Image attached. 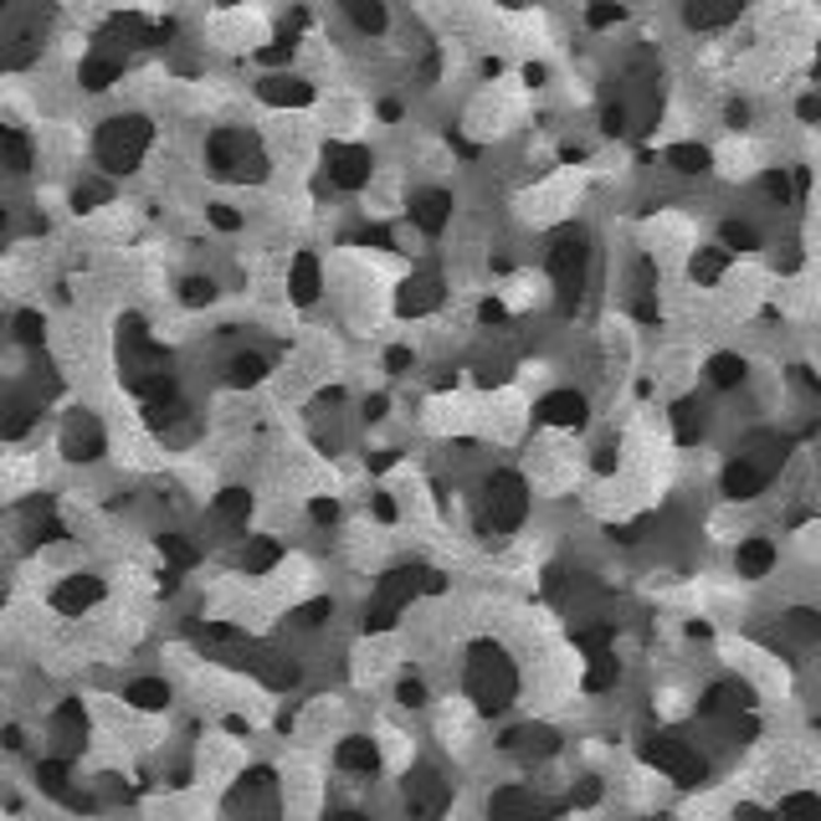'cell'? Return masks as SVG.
<instances>
[{"label":"cell","mask_w":821,"mask_h":821,"mask_svg":"<svg viewBox=\"0 0 821 821\" xmlns=\"http://www.w3.org/2000/svg\"><path fill=\"white\" fill-rule=\"evenodd\" d=\"M708 386L714 390H735V386H744V360L739 354H708Z\"/></svg>","instance_id":"cell-26"},{"label":"cell","mask_w":821,"mask_h":821,"mask_svg":"<svg viewBox=\"0 0 821 821\" xmlns=\"http://www.w3.org/2000/svg\"><path fill=\"white\" fill-rule=\"evenodd\" d=\"M386 365H390V370H406V365H411V350H390Z\"/></svg>","instance_id":"cell-44"},{"label":"cell","mask_w":821,"mask_h":821,"mask_svg":"<svg viewBox=\"0 0 821 821\" xmlns=\"http://www.w3.org/2000/svg\"><path fill=\"white\" fill-rule=\"evenodd\" d=\"M262 375H268V354H236L232 365H226V380H232V386H257V380H262Z\"/></svg>","instance_id":"cell-31"},{"label":"cell","mask_w":821,"mask_h":821,"mask_svg":"<svg viewBox=\"0 0 821 821\" xmlns=\"http://www.w3.org/2000/svg\"><path fill=\"white\" fill-rule=\"evenodd\" d=\"M288 293H293V303H314L324 293V272H319V257H314V251H298V257H293Z\"/></svg>","instance_id":"cell-17"},{"label":"cell","mask_w":821,"mask_h":821,"mask_svg":"<svg viewBox=\"0 0 821 821\" xmlns=\"http://www.w3.org/2000/svg\"><path fill=\"white\" fill-rule=\"evenodd\" d=\"M324 617H329V601H308L293 611V626H324Z\"/></svg>","instance_id":"cell-38"},{"label":"cell","mask_w":821,"mask_h":821,"mask_svg":"<svg viewBox=\"0 0 821 821\" xmlns=\"http://www.w3.org/2000/svg\"><path fill=\"white\" fill-rule=\"evenodd\" d=\"M11 335L21 339V344H42V339H47V324H42V314H16V319H11Z\"/></svg>","instance_id":"cell-36"},{"label":"cell","mask_w":821,"mask_h":821,"mask_svg":"<svg viewBox=\"0 0 821 821\" xmlns=\"http://www.w3.org/2000/svg\"><path fill=\"white\" fill-rule=\"evenodd\" d=\"M308 519H314V524H339V503L335 499H314V503H308Z\"/></svg>","instance_id":"cell-41"},{"label":"cell","mask_w":821,"mask_h":821,"mask_svg":"<svg viewBox=\"0 0 821 821\" xmlns=\"http://www.w3.org/2000/svg\"><path fill=\"white\" fill-rule=\"evenodd\" d=\"M283 560V544L278 539H251L247 554H242V565H247V575H268L272 565Z\"/></svg>","instance_id":"cell-30"},{"label":"cell","mask_w":821,"mask_h":821,"mask_svg":"<svg viewBox=\"0 0 821 821\" xmlns=\"http://www.w3.org/2000/svg\"><path fill=\"white\" fill-rule=\"evenodd\" d=\"M344 11H350V21L360 32H370V36L386 32V5H344Z\"/></svg>","instance_id":"cell-34"},{"label":"cell","mask_w":821,"mask_h":821,"mask_svg":"<svg viewBox=\"0 0 821 821\" xmlns=\"http://www.w3.org/2000/svg\"><path fill=\"white\" fill-rule=\"evenodd\" d=\"M335 765H339V771H350V775H375V771H380V744H375V739H365V735L339 739Z\"/></svg>","instance_id":"cell-15"},{"label":"cell","mask_w":821,"mask_h":821,"mask_svg":"<svg viewBox=\"0 0 821 821\" xmlns=\"http://www.w3.org/2000/svg\"><path fill=\"white\" fill-rule=\"evenodd\" d=\"M550 283L554 293H560V303L565 308H575L580 303V288H586V268H590V242L580 232H565L560 242L550 247Z\"/></svg>","instance_id":"cell-4"},{"label":"cell","mask_w":821,"mask_h":821,"mask_svg":"<svg viewBox=\"0 0 821 821\" xmlns=\"http://www.w3.org/2000/svg\"><path fill=\"white\" fill-rule=\"evenodd\" d=\"M211 298H216V283H211V278H185V283H180V303H185V308H206Z\"/></svg>","instance_id":"cell-35"},{"label":"cell","mask_w":821,"mask_h":821,"mask_svg":"<svg viewBox=\"0 0 821 821\" xmlns=\"http://www.w3.org/2000/svg\"><path fill=\"white\" fill-rule=\"evenodd\" d=\"M586 21L590 26H621L626 11H621V5H596V11H586Z\"/></svg>","instance_id":"cell-40"},{"label":"cell","mask_w":821,"mask_h":821,"mask_svg":"<svg viewBox=\"0 0 821 821\" xmlns=\"http://www.w3.org/2000/svg\"><path fill=\"white\" fill-rule=\"evenodd\" d=\"M781 626L790 642H821V611H811V606H790Z\"/></svg>","instance_id":"cell-28"},{"label":"cell","mask_w":821,"mask_h":821,"mask_svg":"<svg viewBox=\"0 0 821 821\" xmlns=\"http://www.w3.org/2000/svg\"><path fill=\"white\" fill-rule=\"evenodd\" d=\"M36 150H32V134H21V129H0V165L5 169H32Z\"/></svg>","instance_id":"cell-24"},{"label":"cell","mask_w":821,"mask_h":821,"mask_svg":"<svg viewBox=\"0 0 821 821\" xmlns=\"http://www.w3.org/2000/svg\"><path fill=\"white\" fill-rule=\"evenodd\" d=\"M447 221H453V196H447V190H421L417 201H411V226H417V232H442V226H447Z\"/></svg>","instance_id":"cell-16"},{"label":"cell","mask_w":821,"mask_h":821,"mask_svg":"<svg viewBox=\"0 0 821 821\" xmlns=\"http://www.w3.org/2000/svg\"><path fill=\"white\" fill-rule=\"evenodd\" d=\"M370 508H375V519H396V503H390V493H375V503H370Z\"/></svg>","instance_id":"cell-43"},{"label":"cell","mask_w":821,"mask_h":821,"mask_svg":"<svg viewBox=\"0 0 821 821\" xmlns=\"http://www.w3.org/2000/svg\"><path fill=\"white\" fill-rule=\"evenodd\" d=\"M396 699H401L406 708H421V704H426V683H421V678H401Z\"/></svg>","instance_id":"cell-39"},{"label":"cell","mask_w":821,"mask_h":821,"mask_svg":"<svg viewBox=\"0 0 821 821\" xmlns=\"http://www.w3.org/2000/svg\"><path fill=\"white\" fill-rule=\"evenodd\" d=\"M124 699L134 708H150V714H160V708L169 704V683L165 678H134V683L124 688Z\"/></svg>","instance_id":"cell-25"},{"label":"cell","mask_w":821,"mask_h":821,"mask_svg":"<svg viewBox=\"0 0 821 821\" xmlns=\"http://www.w3.org/2000/svg\"><path fill=\"white\" fill-rule=\"evenodd\" d=\"M724 268H729V251L714 242V247H699L693 251V262H688V272H693V283L699 288H714L724 278Z\"/></svg>","instance_id":"cell-23"},{"label":"cell","mask_w":821,"mask_h":821,"mask_svg":"<svg viewBox=\"0 0 821 821\" xmlns=\"http://www.w3.org/2000/svg\"><path fill=\"white\" fill-rule=\"evenodd\" d=\"M211 519H216L221 529H242V524L251 519V493H247V488H226V493H216Z\"/></svg>","instance_id":"cell-19"},{"label":"cell","mask_w":821,"mask_h":821,"mask_svg":"<svg viewBox=\"0 0 821 821\" xmlns=\"http://www.w3.org/2000/svg\"><path fill=\"white\" fill-rule=\"evenodd\" d=\"M324 175L339 190H360L370 180V150H360V144H329L324 150Z\"/></svg>","instance_id":"cell-10"},{"label":"cell","mask_w":821,"mask_h":821,"mask_svg":"<svg viewBox=\"0 0 821 821\" xmlns=\"http://www.w3.org/2000/svg\"><path fill=\"white\" fill-rule=\"evenodd\" d=\"M103 447H108L103 421L93 417V411H72L68 426H62V453H68L72 462H93V457H103Z\"/></svg>","instance_id":"cell-8"},{"label":"cell","mask_w":821,"mask_h":821,"mask_svg":"<svg viewBox=\"0 0 821 821\" xmlns=\"http://www.w3.org/2000/svg\"><path fill=\"white\" fill-rule=\"evenodd\" d=\"M160 550H165V560L175 565V571H190L201 554H196V544H185L180 535H160Z\"/></svg>","instance_id":"cell-33"},{"label":"cell","mask_w":821,"mask_h":821,"mask_svg":"<svg viewBox=\"0 0 821 821\" xmlns=\"http://www.w3.org/2000/svg\"><path fill=\"white\" fill-rule=\"evenodd\" d=\"M462 688L468 699L478 704V714H503L519 693V672L508 662L499 642H472L468 647V662H462Z\"/></svg>","instance_id":"cell-1"},{"label":"cell","mask_w":821,"mask_h":821,"mask_svg":"<svg viewBox=\"0 0 821 821\" xmlns=\"http://www.w3.org/2000/svg\"><path fill=\"white\" fill-rule=\"evenodd\" d=\"M442 298H447V288H442V278L426 268V272H411V278L401 283L396 308H401V319H426V314L442 308Z\"/></svg>","instance_id":"cell-9"},{"label":"cell","mask_w":821,"mask_h":821,"mask_svg":"<svg viewBox=\"0 0 821 821\" xmlns=\"http://www.w3.org/2000/svg\"><path fill=\"white\" fill-rule=\"evenodd\" d=\"M406 806H411V817L417 821H442L447 817V806H453V790H447V781L436 771H411V781H406Z\"/></svg>","instance_id":"cell-7"},{"label":"cell","mask_w":821,"mask_h":821,"mask_svg":"<svg viewBox=\"0 0 821 821\" xmlns=\"http://www.w3.org/2000/svg\"><path fill=\"white\" fill-rule=\"evenodd\" d=\"M771 478L775 472L771 468H760L754 457H744L739 453L729 468H724V478H719V488H724V499H735V503H744V499H760L765 488H771Z\"/></svg>","instance_id":"cell-11"},{"label":"cell","mask_w":821,"mask_h":821,"mask_svg":"<svg viewBox=\"0 0 821 821\" xmlns=\"http://www.w3.org/2000/svg\"><path fill=\"white\" fill-rule=\"evenodd\" d=\"M483 508H488V529L514 535V529L529 519V483L508 468L493 472V478H488V493H483Z\"/></svg>","instance_id":"cell-6"},{"label":"cell","mask_w":821,"mask_h":821,"mask_svg":"<svg viewBox=\"0 0 821 821\" xmlns=\"http://www.w3.org/2000/svg\"><path fill=\"white\" fill-rule=\"evenodd\" d=\"M662 165H672L678 175H704V169L714 165V154H708V144L683 139V144H668V150H662Z\"/></svg>","instance_id":"cell-21"},{"label":"cell","mask_w":821,"mask_h":821,"mask_svg":"<svg viewBox=\"0 0 821 821\" xmlns=\"http://www.w3.org/2000/svg\"><path fill=\"white\" fill-rule=\"evenodd\" d=\"M683 21L688 26H699V32H719V26L739 21V5H688Z\"/></svg>","instance_id":"cell-29"},{"label":"cell","mask_w":821,"mask_h":821,"mask_svg":"<svg viewBox=\"0 0 821 821\" xmlns=\"http://www.w3.org/2000/svg\"><path fill=\"white\" fill-rule=\"evenodd\" d=\"M154 144V124L144 114H118V118H103L98 124V139H93V154L108 175H129L139 169V160L150 154Z\"/></svg>","instance_id":"cell-2"},{"label":"cell","mask_w":821,"mask_h":821,"mask_svg":"<svg viewBox=\"0 0 821 821\" xmlns=\"http://www.w3.org/2000/svg\"><path fill=\"white\" fill-rule=\"evenodd\" d=\"M760 242H765V236H760V226H754V221L729 216V221L719 226V247H724V251H754Z\"/></svg>","instance_id":"cell-27"},{"label":"cell","mask_w":821,"mask_h":821,"mask_svg":"<svg viewBox=\"0 0 821 821\" xmlns=\"http://www.w3.org/2000/svg\"><path fill=\"white\" fill-rule=\"evenodd\" d=\"M118 72H124V62H118L114 51L103 47V51H93V57H87L78 78H83L87 93H103V87H114V83H118Z\"/></svg>","instance_id":"cell-22"},{"label":"cell","mask_w":821,"mask_h":821,"mask_svg":"<svg viewBox=\"0 0 821 821\" xmlns=\"http://www.w3.org/2000/svg\"><path fill=\"white\" fill-rule=\"evenodd\" d=\"M98 601H103V580H98V575H68L62 586L51 590V606H57L62 617H83V611H93Z\"/></svg>","instance_id":"cell-13"},{"label":"cell","mask_w":821,"mask_h":821,"mask_svg":"<svg viewBox=\"0 0 821 821\" xmlns=\"http://www.w3.org/2000/svg\"><path fill=\"white\" fill-rule=\"evenodd\" d=\"M781 821H821V796H811V790H796V796H786L781 801V811H775Z\"/></svg>","instance_id":"cell-32"},{"label":"cell","mask_w":821,"mask_h":821,"mask_svg":"<svg viewBox=\"0 0 821 821\" xmlns=\"http://www.w3.org/2000/svg\"><path fill=\"white\" fill-rule=\"evenodd\" d=\"M735 571L744 575V580H765V575L775 571V544H771V539H760V535H750L735 550Z\"/></svg>","instance_id":"cell-18"},{"label":"cell","mask_w":821,"mask_h":821,"mask_svg":"<svg viewBox=\"0 0 821 821\" xmlns=\"http://www.w3.org/2000/svg\"><path fill=\"white\" fill-rule=\"evenodd\" d=\"M257 98L268 103V108H308L314 103V83H303L293 72H272L257 83Z\"/></svg>","instance_id":"cell-14"},{"label":"cell","mask_w":821,"mask_h":821,"mask_svg":"<svg viewBox=\"0 0 821 821\" xmlns=\"http://www.w3.org/2000/svg\"><path fill=\"white\" fill-rule=\"evenodd\" d=\"M36 426V401L16 396V401H0V442H21Z\"/></svg>","instance_id":"cell-20"},{"label":"cell","mask_w":821,"mask_h":821,"mask_svg":"<svg viewBox=\"0 0 821 821\" xmlns=\"http://www.w3.org/2000/svg\"><path fill=\"white\" fill-rule=\"evenodd\" d=\"M108 196H114V190H108L103 180H87V185H78V196H72V201H78V211H98Z\"/></svg>","instance_id":"cell-37"},{"label":"cell","mask_w":821,"mask_h":821,"mask_svg":"<svg viewBox=\"0 0 821 821\" xmlns=\"http://www.w3.org/2000/svg\"><path fill=\"white\" fill-rule=\"evenodd\" d=\"M5 232H11V216H5V206H0V242H5Z\"/></svg>","instance_id":"cell-45"},{"label":"cell","mask_w":821,"mask_h":821,"mask_svg":"<svg viewBox=\"0 0 821 821\" xmlns=\"http://www.w3.org/2000/svg\"><path fill=\"white\" fill-rule=\"evenodd\" d=\"M421 580H426V571H421V565H401V571L380 575V586H375V596H370V632H386V626H396L406 606L421 596Z\"/></svg>","instance_id":"cell-5"},{"label":"cell","mask_w":821,"mask_h":821,"mask_svg":"<svg viewBox=\"0 0 821 821\" xmlns=\"http://www.w3.org/2000/svg\"><path fill=\"white\" fill-rule=\"evenodd\" d=\"M586 417H590V401L580 390H550V396L539 401V421H544V426H560V432L586 426Z\"/></svg>","instance_id":"cell-12"},{"label":"cell","mask_w":821,"mask_h":821,"mask_svg":"<svg viewBox=\"0 0 821 821\" xmlns=\"http://www.w3.org/2000/svg\"><path fill=\"white\" fill-rule=\"evenodd\" d=\"M211 226H221V232H236V226H242V216H236L232 206H211Z\"/></svg>","instance_id":"cell-42"},{"label":"cell","mask_w":821,"mask_h":821,"mask_svg":"<svg viewBox=\"0 0 821 821\" xmlns=\"http://www.w3.org/2000/svg\"><path fill=\"white\" fill-rule=\"evenodd\" d=\"M206 165L221 180H262L268 175V154H262L251 129H216L206 139Z\"/></svg>","instance_id":"cell-3"}]
</instances>
